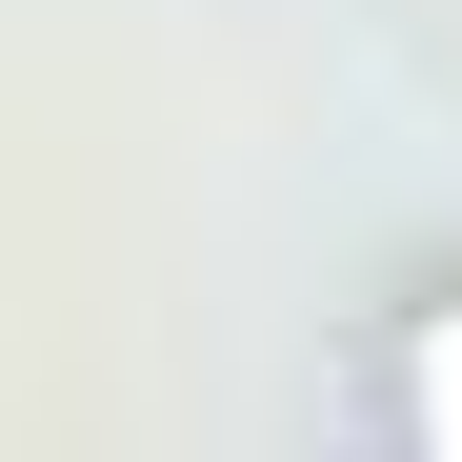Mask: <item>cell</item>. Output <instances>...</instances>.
<instances>
[{"label": "cell", "instance_id": "obj_1", "mask_svg": "<svg viewBox=\"0 0 462 462\" xmlns=\"http://www.w3.org/2000/svg\"><path fill=\"white\" fill-rule=\"evenodd\" d=\"M402 422H422V442H462V322H442V342H402Z\"/></svg>", "mask_w": 462, "mask_h": 462}]
</instances>
